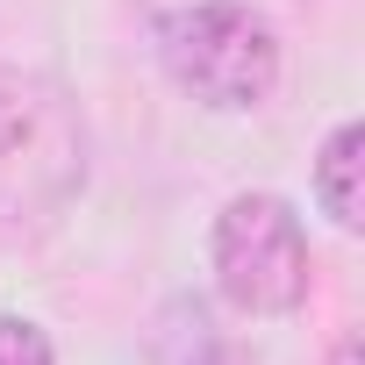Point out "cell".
<instances>
[{"label":"cell","mask_w":365,"mask_h":365,"mask_svg":"<svg viewBox=\"0 0 365 365\" xmlns=\"http://www.w3.org/2000/svg\"><path fill=\"white\" fill-rule=\"evenodd\" d=\"M158 65L215 115H251L279 86V36L244 0H187L158 22Z\"/></svg>","instance_id":"6da1fadb"},{"label":"cell","mask_w":365,"mask_h":365,"mask_svg":"<svg viewBox=\"0 0 365 365\" xmlns=\"http://www.w3.org/2000/svg\"><path fill=\"white\" fill-rule=\"evenodd\" d=\"M208 258H215V287L237 315H294L315 279L308 230L279 194H237L215 215Z\"/></svg>","instance_id":"7a4b0ae2"},{"label":"cell","mask_w":365,"mask_h":365,"mask_svg":"<svg viewBox=\"0 0 365 365\" xmlns=\"http://www.w3.org/2000/svg\"><path fill=\"white\" fill-rule=\"evenodd\" d=\"M358 172H365V122H336L322 158H315V201L336 230H358L365 222V187H358Z\"/></svg>","instance_id":"3957f363"},{"label":"cell","mask_w":365,"mask_h":365,"mask_svg":"<svg viewBox=\"0 0 365 365\" xmlns=\"http://www.w3.org/2000/svg\"><path fill=\"white\" fill-rule=\"evenodd\" d=\"M158 351H165V365H251V358H244V351L208 322V308H201V301H179V308L165 315Z\"/></svg>","instance_id":"277c9868"},{"label":"cell","mask_w":365,"mask_h":365,"mask_svg":"<svg viewBox=\"0 0 365 365\" xmlns=\"http://www.w3.org/2000/svg\"><path fill=\"white\" fill-rule=\"evenodd\" d=\"M0 365H58L51 358V336L22 315H0Z\"/></svg>","instance_id":"5b68a950"},{"label":"cell","mask_w":365,"mask_h":365,"mask_svg":"<svg viewBox=\"0 0 365 365\" xmlns=\"http://www.w3.org/2000/svg\"><path fill=\"white\" fill-rule=\"evenodd\" d=\"M15 122H22V101H8V86H0V150L15 143Z\"/></svg>","instance_id":"8992f818"},{"label":"cell","mask_w":365,"mask_h":365,"mask_svg":"<svg viewBox=\"0 0 365 365\" xmlns=\"http://www.w3.org/2000/svg\"><path fill=\"white\" fill-rule=\"evenodd\" d=\"M329 365H358V344H351V336H344V344H336V358H329Z\"/></svg>","instance_id":"52a82bcc"}]
</instances>
